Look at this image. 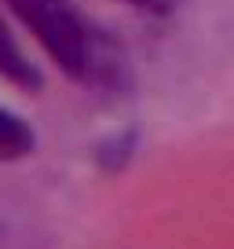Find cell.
<instances>
[{"mask_svg": "<svg viewBox=\"0 0 234 249\" xmlns=\"http://www.w3.org/2000/svg\"><path fill=\"white\" fill-rule=\"evenodd\" d=\"M8 8L30 26V33L44 44L63 73L73 81H88L95 73L92 33L66 0H8Z\"/></svg>", "mask_w": 234, "mask_h": 249, "instance_id": "1", "label": "cell"}, {"mask_svg": "<svg viewBox=\"0 0 234 249\" xmlns=\"http://www.w3.org/2000/svg\"><path fill=\"white\" fill-rule=\"evenodd\" d=\"M0 77H8L11 85H18V88H30V92H37V88H40L37 66L22 55V48L15 44V37L8 33V26H4V22H0Z\"/></svg>", "mask_w": 234, "mask_h": 249, "instance_id": "2", "label": "cell"}, {"mask_svg": "<svg viewBox=\"0 0 234 249\" xmlns=\"http://www.w3.org/2000/svg\"><path fill=\"white\" fill-rule=\"evenodd\" d=\"M33 150V128L0 103V158H26Z\"/></svg>", "mask_w": 234, "mask_h": 249, "instance_id": "3", "label": "cell"}, {"mask_svg": "<svg viewBox=\"0 0 234 249\" xmlns=\"http://www.w3.org/2000/svg\"><path fill=\"white\" fill-rule=\"evenodd\" d=\"M135 8H172V0H128Z\"/></svg>", "mask_w": 234, "mask_h": 249, "instance_id": "4", "label": "cell"}]
</instances>
